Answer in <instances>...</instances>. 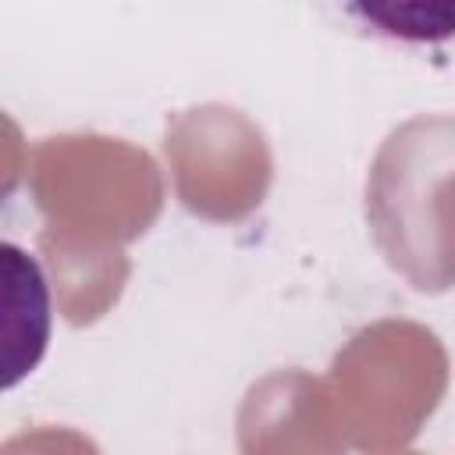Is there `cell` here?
I'll list each match as a JSON object with an SVG mask.
<instances>
[{
    "label": "cell",
    "mask_w": 455,
    "mask_h": 455,
    "mask_svg": "<svg viewBox=\"0 0 455 455\" xmlns=\"http://www.w3.org/2000/svg\"><path fill=\"white\" fill-rule=\"evenodd\" d=\"M348 25L363 36L402 43V46H437L455 39V0H331Z\"/></svg>",
    "instance_id": "obj_1"
}]
</instances>
